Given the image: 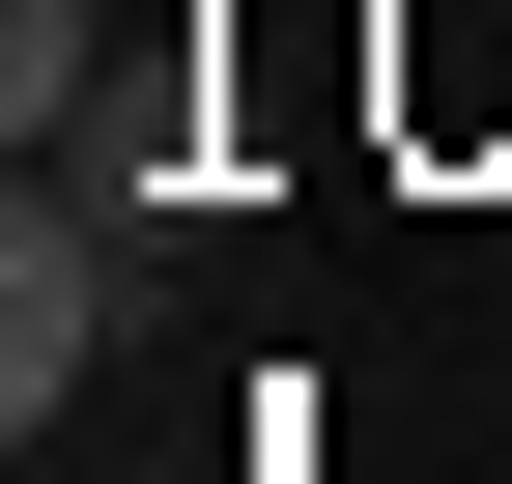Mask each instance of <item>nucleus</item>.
Instances as JSON below:
<instances>
[{
	"label": "nucleus",
	"instance_id": "1",
	"mask_svg": "<svg viewBox=\"0 0 512 484\" xmlns=\"http://www.w3.org/2000/svg\"><path fill=\"white\" fill-rule=\"evenodd\" d=\"M114 371V200H29L0 228V399H86Z\"/></svg>",
	"mask_w": 512,
	"mask_h": 484
},
{
	"label": "nucleus",
	"instance_id": "2",
	"mask_svg": "<svg viewBox=\"0 0 512 484\" xmlns=\"http://www.w3.org/2000/svg\"><path fill=\"white\" fill-rule=\"evenodd\" d=\"M86 57H114V0H0V114L29 143H86Z\"/></svg>",
	"mask_w": 512,
	"mask_h": 484
}]
</instances>
